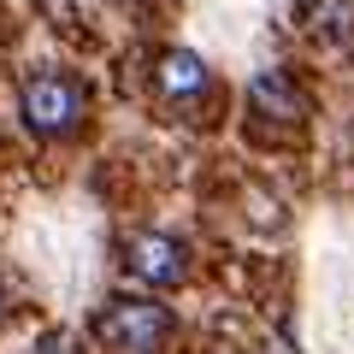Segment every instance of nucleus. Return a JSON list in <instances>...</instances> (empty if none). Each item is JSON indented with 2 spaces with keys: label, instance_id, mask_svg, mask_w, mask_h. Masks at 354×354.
<instances>
[{
  "label": "nucleus",
  "instance_id": "3",
  "mask_svg": "<svg viewBox=\"0 0 354 354\" xmlns=\"http://www.w3.org/2000/svg\"><path fill=\"white\" fill-rule=\"evenodd\" d=\"M124 266H130V278L153 283V290H171V283H183V272H189L183 242L160 236V230H136V236L124 242Z\"/></svg>",
  "mask_w": 354,
  "mask_h": 354
},
{
  "label": "nucleus",
  "instance_id": "4",
  "mask_svg": "<svg viewBox=\"0 0 354 354\" xmlns=\"http://www.w3.org/2000/svg\"><path fill=\"white\" fill-rule=\"evenodd\" d=\"M160 95L165 101H201L207 95V83H213V77H207V59L201 53H189V48H171V53H160Z\"/></svg>",
  "mask_w": 354,
  "mask_h": 354
},
{
  "label": "nucleus",
  "instance_id": "2",
  "mask_svg": "<svg viewBox=\"0 0 354 354\" xmlns=\"http://www.w3.org/2000/svg\"><path fill=\"white\" fill-rule=\"evenodd\" d=\"M95 337L113 354H160L165 337H171V313L148 295H113L95 313Z\"/></svg>",
  "mask_w": 354,
  "mask_h": 354
},
{
  "label": "nucleus",
  "instance_id": "6",
  "mask_svg": "<svg viewBox=\"0 0 354 354\" xmlns=\"http://www.w3.org/2000/svg\"><path fill=\"white\" fill-rule=\"evenodd\" d=\"M301 24H307V36H319V41H348L354 36V0H307Z\"/></svg>",
  "mask_w": 354,
  "mask_h": 354
},
{
  "label": "nucleus",
  "instance_id": "1",
  "mask_svg": "<svg viewBox=\"0 0 354 354\" xmlns=\"http://www.w3.org/2000/svg\"><path fill=\"white\" fill-rule=\"evenodd\" d=\"M18 113H24L30 136H71L88 113V88L65 71H36L18 88Z\"/></svg>",
  "mask_w": 354,
  "mask_h": 354
},
{
  "label": "nucleus",
  "instance_id": "7",
  "mask_svg": "<svg viewBox=\"0 0 354 354\" xmlns=\"http://www.w3.org/2000/svg\"><path fill=\"white\" fill-rule=\"evenodd\" d=\"M6 307H12V295H6V283H0V319H6Z\"/></svg>",
  "mask_w": 354,
  "mask_h": 354
},
{
  "label": "nucleus",
  "instance_id": "5",
  "mask_svg": "<svg viewBox=\"0 0 354 354\" xmlns=\"http://www.w3.org/2000/svg\"><path fill=\"white\" fill-rule=\"evenodd\" d=\"M248 101H254V118H301L307 101L295 95V83L283 71H260L248 88Z\"/></svg>",
  "mask_w": 354,
  "mask_h": 354
}]
</instances>
